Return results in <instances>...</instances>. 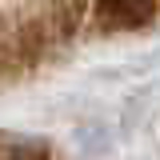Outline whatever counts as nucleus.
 <instances>
[{"label": "nucleus", "mask_w": 160, "mask_h": 160, "mask_svg": "<svg viewBox=\"0 0 160 160\" xmlns=\"http://www.w3.org/2000/svg\"><path fill=\"white\" fill-rule=\"evenodd\" d=\"M160 24V0H0V80L24 76L68 48Z\"/></svg>", "instance_id": "f257e3e1"}]
</instances>
